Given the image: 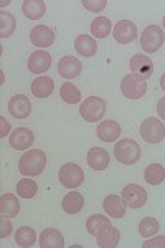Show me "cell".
I'll list each match as a JSON object with an SVG mask.
<instances>
[{
  "label": "cell",
  "mask_w": 165,
  "mask_h": 248,
  "mask_svg": "<svg viewBox=\"0 0 165 248\" xmlns=\"http://www.w3.org/2000/svg\"><path fill=\"white\" fill-rule=\"evenodd\" d=\"M46 167V154L42 149H31L27 151L25 154L20 157L18 170L25 177H37L42 174Z\"/></svg>",
  "instance_id": "1"
},
{
  "label": "cell",
  "mask_w": 165,
  "mask_h": 248,
  "mask_svg": "<svg viewBox=\"0 0 165 248\" xmlns=\"http://www.w3.org/2000/svg\"><path fill=\"white\" fill-rule=\"evenodd\" d=\"M114 157L118 159L120 164L132 166V164L139 162V159H140V146L131 138L120 139L114 146Z\"/></svg>",
  "instance_id": "2"
},
{
  "label": "cell",
  "mask_w": 165,
  "mask_h": 248,
  "mask_svg": "<svg viewBox=\"0 0 165 248\" xmlns=\"http://www.w3.org/2000/svg\"><path fill=\"white\" fill-rule=\"evenodd\" d=\"M104 113H106V101L99 96H90L79 106V114L88 123H98L99 119H103Z\"/></svg>",
  "instance_id": "3"
},
{
  "label": "cell",
  "mask_w": 165,
  "mask_h": 248,
  "mask_svg": "<svg viewBox=\"0 0 165 248\" xmlns=\"http://www.w3.org/2000/svg\"><path fill=\"white\" fill-rule=\"evenodd\" d=\"M120 91L127 99H139L147 93L146 78L139 77L135 73H129L120 81Z\"/></svg>",
  "instance_id": "4"
},
{
  "label": "cell",
  "mask_w": 165,
  "mask_h": 248,
  "mask_svg": "<svg viewBox=\"0 0 165 248\" xmlns=\"http://www.w3.org/2000/svg\"><path fill=\"white\" fill-rule=\"evenodd\" d=\"M58 179H60V184H61L63 187H66V189H78L84 182V172L78 164L68 162L60 167Z\"/></svg>",
  "instance_id": "5"
},
{
  "label": "cell",
  "mask_w": 165,
  "mask_h": 248,
  "mask_svg": "<svg viewBox=\"0 0 165 248\" xmlns=\"http://www.w3.org/2000/svg\"><path fill=\"white\" fill-rule=\"evenodd\" d=\"M165 40V31L159 25H149L140 35V46L146 53H155L160 50Z\"/></svg>",
  "instance_id": "6"
},
{
  "label": "cell",
  "mask_w": 165,
  "mask_h": 248,
  "mask_svg": "<svg viewBox=\"0 0 165 248\" xmlns=\"http://www.w3.org/2000/svg\"><path fill=\"white\" fill-rule=\"evenodd\" d=\"M140 136L149 144H159L165 138V124L160 119L147 118L140 124Z\"/></svg>",
  "instance_id": "7"
},
{
  "label": "cell",
  "mask_w": 165,
  "mask_h": 248,
  "mask_svg": "<svg viewBox=\"0 0 165 248\" xmlns=\"http://www.w3.org/2000/svg\"><path fill=\"white\" fill-rule=\"evenodd\" d=\"M122 201L131 209H140L147 202V192L137 184H129L122 189Z\"/></svg>",
  "instance_id": "8"
},
{
  "label": "cell",
  "mask_w": 165,
  "mask_h": 248,
  "mask_svg": "<svg viewBox=\"0 0 165 248\" xmlns=\"http://www.w3.org/2000/svg\"><path fill=\"white\" fill-rule=\"evenodd\" d=\"M112 35H114V40L120 45H127V43L134 42L137 38V27L135 23H132L131 20H120L114 25V30H112Z\"/></svg>",
  "instance_id": "9"
},
{
  "label": "cell",
  "mask_w": 165,
  "mask_h": 248,
  "mask_svg": "<svg viewBox=\"0 0 165 248\" xmlns=\"http://www.w3.org/2000/svg\"><path fill=\"white\" fill-rule=\"evenodd\" d=\"M33 141H35L33 131L28 129V127H18V129H15L9 138L10 146L17 151L30 149V147L33 146Z\"/></svg>",
  "instance_id": "10"
},
{
  "label": "cell",
  "mask_w": 165,
  "mask_h": 248,
  "mask_svg": "<svg viewBox=\"0 0 165 248\" xmlns=\"http://www.w3.org/2000/svg\"><path fill=\"white\" fill-rule=\"evenodd\" d=\"M9 111L14 118L25 119L31 113V103L25 94H15L9 101Z\"/></svg>",
  "instance_id": "11"
},
{
  "label": "cell",
  "mask_w": 165,
  "mask_h": 248,
  "mask_svg": "<svg viewBox=\"0 0 165 248\" xmlns=\"http://www.w3.org/2000/svg\"><path fill=\"white\" fill-rule=\"evenodd\" d=\"M51 66V55L48 51H43V50H38V51H33L28 58V70L35 75H42L45 71L50 70Z\"/></svg>",
  "instance_id": "12"
},
{
  "label": "cell",
  "mask_w": 165,
  "mask_h": 248,
  "mask_svg": "<svg viewBox=\"0 0 165 248\" xmlns=\"http://www.w3.org/2000/svg\"><path fill=\"white\" fill-rule=\"evenodd\" d=\"M96 238H98L99 248H116L119 245L120 233L116 227H112L111 223H107V225H104L103 229L96 233Z\"/></svg>",
  "instance_id": "13"
},
{
  "label": "cell",
  "mask_w": 165,
  "mask_h": 248,
  "mask_svg": "<svg viewBox=\"0 0 165 248\" xmlns=\"http://www.w3.org/2000/svg\"><path fill=\"white\" fill-rule=\"evenodd\" d=\"M131 71L135 75H139V77L142 78H150L152 75H154V63H152V60L147 57V55H134V57L131 58Z\"/></svg>",
  "instance_id": "14"
},
{
  "label": "cell",
  "mask_w": 165,
  "mask_h": 248,
  "mask_svg": "<svg viewBox=\"0 0 165 248\" xmlns=\"http://www.w3.org/2000/svg\"><path fill=\"white\" fill-rule=\"evenodd\" d=\"M30 40L33 45L40 48H48L55 43V33L50 27L46 25H37L30 31Z\"/></svg>",
  "instance_id": "15"
},
{
  "label": "cell",
  "mask_w": 165,
  "mask_h": 248,
  "mask_svg": "<svg viewBox=\"0 0 165 248\" xmlns=\"http://www.w3.org/2000/svg\"><path fill=\"white\" fill-rule=\"evenodd\" d=\"M86 161L92 170H104L109 166L111 157L107 154V151L103 149V147H92V149L88 151Z\"/></svg>",
  "instance_id": "16"
},
{
  "label": "cell",
  "mask_w": 165,
  "mask_h": 248,
  "mask_svg": "<svg viewBox=\"0 0 165 248\" xmlns=\"http://www.w3.org/2000/svg\"><path fill=\"white\" fill-rule=\"evenodd\" d=\"M83 71V65L78 58L75 57H63L58 63V73L60 77L66 79H73Z\"/></svg>",
  "instance_id": "17"
},
{
  "label": "cell",
  "mask_w": 165,
  "mask_h": 248,
  "mask_svg": "<svg viewBox=\"0 0 165 248\" xmlns=\"http://www.w3.org/2000/svg\"><path fill=\"white\" fill-rule=\"evenodd\" d=\"M98 133V138L104 142H114L118 141V138L120 136V126L119 123L112 121V119H107V121H103L96 129Z\"/></svg>",
  "instance_id": "18"
},
{
  "label": "cell",
  "mask_w": 165,
  "mask_h": 248,
  "mask_svg": "<svg viewBox=\"0 0 165 248\" xmlns=\"http://www.w3.org/2000/svg\"><path fill=\"white\" fill-rule=\"evenodd\" d=\"M103 207L106 214L112 218H122L126 215V202L119 195H107L103 202Z\"/></svg>",
  "instance_id": "19"
},
{
  "label": "cell",
  "mask_w": 165,
  "mask_h": 248,
  "mask_svg": "<svg viewBox=\"0 0 165 248\" xmlns=\"http://www.w3.org/2000/svg\"><path fill=\"white\" fill-rule=\"evenodd\" d=\"M61 205H63V210L66 212V214L76 215V214H79V212L83 210V207H84V197H83L81 194H79V192L71 190V192H68V194L63 197Z\"/></svg>",
  "instance_id": "20"
},
{
  "label": "cell",
  "mask_w": 165,
  "mask_h": 248,
  "mask_svg": "<svg viewBox=\"0 0 165 248\" xmlns=\"http://www.w3.org/2000/svg\"><path fill=\"white\" fill-rule=\"evenodd\" d=\"M42 248H63L64 247V237L61 232L56 229H46L40 235V243Z\"/></svg>",
  "instance_id": "21"
},
{
  "label": "cell",
  "mask_w": 165,
  "mask_h": 248,
  "mask_svg": "<svg viewBox=\"0 0 165 248\" xmlns=\"http://www.w3.org/2000/svg\"><path fill=\"white\" fill-rule=\"evenodd\" d=\"M55 90V81L50 77H38L31 83V93H33L35 98L45 99L48 98Z\"/></svg>",
  "instance_id": "22"
},
{
  "label": "cell",
  "mask_w": 165,
  "mask_h": 248,
  "mask_svg": "<svg viewBox=\"0 0 165 248\" xmlns=\"http://www.w3.org/2000/svg\"><path fill=\"white\" fill-rule=\"evenodd\" d=\"M75 48L81 57H94L96 51H98V45H96V40L90 37V35H78L75 40Z\"/></svg>",
  "instance_id": "23"
},
{
  "label": "cell",
  "mask_w": 165,
  "mask_h": 248,
  "mask_svg": "<svg viewBox=\"0 0 165 248\" xmlns=\"http://www.w3.org/2000/svg\"><path fill=\"white\" fill-rule=\"evenodd\" d=\"M23 15L30 20H38L45 15L46 3L43 0H23L22 2Z\"/></svg>",
  "instance_id": "24"
},
{
  "label": "cell",
  "mask_w": 165,
  "mask_h": 248,
  "mask_svg": "<svg viewBox=\"0 0 165 248\" xmlns=\"http://www.w3.org/2000/svg\"><path fill=\"white\" fill-rule=\"evenodd\" d=\"M20 212V202L17 195L14 194H3L0 197V214L7 217H17Z\"/></svg>",
  "instance_id": "25"
},
{
  "label": "cell",
  "mask_w": 165,
  "mask_h": 248,
  "mask_svg": "<svg viewBox=\"0 0 165 248\" xmlns=\"http://www.w3.org/2000/svg\"><path fill=\"white\" fill-rule=\"evenodd\" d=\"M144 179L150 186H159L165 181V167L162 164H149L144 170Z\"/></svg>",
  "instance_id": "26"
},
{
  "label": "cell",
  "mask_w": 165,
  "mask_h": 248,
  "mask_svg": "<svg viewBox=\"0 0 165 248\" xmlns=\"http://www.w3.org/2000/svg\"><path fill=\"white\" fill-rule=\"evenodd\" d=\"M35 242H37V233L31 227H20V229L15 232V243L18 247L28 248L33 247Z\"/></svg>",
  "instance_id": "27"
},
{
  "label": "cell",
  "mask_w": 165,
  "mask_h": 248,
  "mask_svg": "<svg viewBox=\"0 0 165 248\" xmlns=\"http://www.w3.org/2000/svg\"><path fill=\"white\" fill-rule=\"evenodd\" d=\"M60 98L63 99L68 105H76V103L81 101V91L76 88L73 83H63L60 88Z\"/></svg>",
  "instance_id": "28"
},
{
  "label": "cell",
  "mask_w": 165,
  "mask_h": 248,
  "mask_svg": "<svg viewBox=\"0 0 165 248\" xmlns=\"http://www.w3.org/2000/svg\"><path fill=\"white\" fill-rule=\"evenodd\" d=\"M111 30L112 25H111V20L107 17H98L91 22V33L96 38H106L111 33Z\"/></svg>",
  "instance_id": "29"
},
{
  "label": "cell",
  "mask_w": 165,
  "mask_h": 248,
  "mask_svg": "<svg viewBox=\"0 0 165 248\" xmlns=\"http://www.w3.org/2000/svg\"><path fill=\"white\" fill-rule=\"evenodd\" d=\"M15 29H17V22H15L14 15L5 10L0 12V37L9 38L15 31Z\"/></svg>",
  "instance_id": "30"
},
{
  "label": "cell",
  "mask_w": 165,
  "mask_h": 248,
  "mask_svg": "<svg viewBox=\"0 0 165 248\" xmlns=\"http://www.w3.org/2000/svg\"><path fill=\"white\" fill-rule=\"evenodd\" d=\"M159 230H160V225L155 218L146 217L144 220H140V223H139V235L140 237L150 238V237H154V235H157V232Z\"/></svg>",
  "instance_id": "31"
},
{
  "label": "cell",
  "mask_w": 165,
  "mask_h": 248,
  "mask_svg": "<svg viewBox=\"0 0 165 248\" xmlns=\"http://www.w3.org/2000/svg\"><path fill=\"white\" fill-rule=\"evenodd\" d=\"M37 190H38L37 182L31 181V179H22V181L17 184V194L22 199L35 197V195H37Z\"/></svg>",
  "instance_id": "32"
},
{
  "label": "cell",
  "mask_w": 165,
  "mask_h": 248,
  "mask_svg": "<svg viewBox=\"0 0 165 248\" xmlns=\"http://www.w3.org/2000/svg\"><path fill=\"white\" fill-rule=\"evenodd\" d=\"M107 223H111V222H109V218L104 217V215H99V214L91 215V217L86 220V230L90 235H96L104 225H107Z\"/></svg>",
  "instance_id": "33"
},
{
  "label": "cell",
  "mask_w": 165,
  "mask_h": 248,
  "mask_svg": "<svg viewBox=\"0 0 165 248\" xmlns=\"http://www.w3.org/2000/svg\"><path fill=\"white\" fill-rule=\"evenodd\" d=\"M81 5L90 12H101L107 7L106 0H83Z\"/></svg>",
  "instance_id": "34"
},
{
  "label": "cell",
  "mask_w": 165,
  "mask_h": 248,
  "mask_svg": "<svg viewBox=\"0 0 165 248\" xmlns=\"http://www.w3.org/2000/svg\"><path fill=\"white\" fill-rule=\"evenodd\" d=\"M12 230H14V227H12L10 217L2 215L0 217V238H7L12 233Z\"/></svg>",
  "instance_id": "35"
},
{
  "label": "cell",
  "mask_w": 165,
  "mask_h": 248,
  "mask_svg": "<svg viewBox=\"0 0 165 248\" xmlns=\"http://www.w3.org/2000/svg\"><path fill=\"white\" fill-rule=\"evenodd\" d=\"M144 248H165V237H154L150 240H147L146 243H142Z\"/></svg>",
  "instance_id": "36"
},
{
  "label": "cell",
  "mask_w": 165,
  "mask_h": 248,
  "mask_svg": "<svg viewBox=\"0 0 165 248\" xmlns=\"http://www.w3.org/2000/svg\"><path fill=\"white\" fill-rule=\"evenodd\" d=\"M157 113H159V118L165 121V98H160L157 103Z\"/></svg>",
  "instance_id": "37"
},
{
  "label": "cell",
  "mask_w": 165,
  "mask_h": 248,
  "mask_svg": "<svg viewBox=\"0 0 165 248\" xmlns=\"http://www.w3.org/2000/svg\"><path fill=\"white\" fill-rule=\"evenodd\" d=\"M0 123H2V133H0V138H5V136L10 133V124L5 118H3V116L0 118Z\"/></svg>",
  "instance_id": "38"
},
{
  "label": "cell",
  "mask_w": 165,
  "mask_h": 248,
  "mask_svg": "<svg viewBox=\"0 0 165 248\" xmlns=\"http://www.w3.org/2000/svg\"><path fill=\"white\" fill-rule=\"evenodd\" d=\"M160 86H162V90L165 91V73L160 77Z\"/></svg>",
  "instance_id": "39"
},
{
  "label": "cell",
  "mask_w": 165,
  "mask_h": 248,
  "mask_svg": "<svg viewBox=\"0 0 165 248\" xmlns=\"http://www.w3.org/2000/svg\"><path fill=\"white\" fill-rule=\"evenodd\" d=\"M162 23H164V31H165V17L162 18Z\"/></svg>",
  "instance_id": "40"
}]
</instances>
